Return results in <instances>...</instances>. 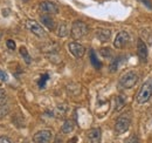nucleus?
<instances>
[{"mask_svg": "<svg viewBox=\"0 0 152 143\" xmlns=\"http://www.w3.org/2000/svg\"><path fill=\"white\" fill-rule=\"evenodd\" d=\"M138 80H139V76H138V73L136 71H128L125 72V73H123L122 75H121V77H119V86L122 87V88H124V89H130V88H132L134 87V85L138 82Z\"/></svg>", "mask_w": 152, "mask_h": 143, "instance_id": "1", "label": "nucleus"}, {"mask_svg": "<svg viewBox=\"0 0 152 143\" xmlns=\"http://www.w3.org/2000/svg\"><path fill=\"white\" fill-rule=\"evenodd\" d=\"M151 96H152V79H149L140 87V89H139L138 94H137L136 100H137V102L139 105H143V103H146L150 100Z\"/></svg>", "mask_w": 152, "mask_h": 143, "instance_id": "2", "label": "nucleus"}, {"mask_svg": "<svg viewBox=\"0 0 152 143\" xmlns=\"http://www.w3.org/2000/svg\"><path fill=\"white\" fill-rule=\"evenodd\" d=\"M88 32H89V27L86 22H83L81 20L73 22L72 28H70V35L74 40H78V39L83 38L84 35L88 34Z\"/></svg>", "mask_w": 152, "mask_h": 143, "instance_id": "3", "label": "nucleus"}, {"mask_svg": "<svg viewBox=\"0 0 152 143\" xmlns=\"http://www.w3.org/2000/svg\"><path fill=\"white\" fill-rule=\"evenodd\" d=\"M131 125V116L130 114H123L121 115L117 120H116V123H115V131L116 134H123L125 133Z\"/></svg>", "mask_w": 152, "mask_h": 143, "instance_id": "4", "label": "nucleus"}, {"mask_svg": "<svg viewBox=\"0 0 152 143\" xmlns=\"http://www.w3.org/2000/svg\"><path fill=\"white\" fill-rule=\"evenodd\" d=\"M26 27L34 34V35H37L38 38H46L47 36V33H46V31L42 28V26L37 22V21H34V20H27L26 21Z\"/></svg>", "mask_w": 152, "mask_h": 143, "instance_id": "5", "label": "nucleus"}, {"mask_svg": "<svg viewBox=\"0 0 152 143\" xmlns=\"http://www.w3.org/2000/svg\"><path fill=\"white\" fill-rule=\"evenodd\" d=\"M129 42H130V35H129V33L125 32V31H121V32L117 33V35L115 38L114 46L116 48H119L121 49V48H124Z\"/></svg>", "mask_w": 152, "mask_h": 143, "instance_id": "6", "label": "nucleus"}, {"mask_svg": "<svg viewBox=\"0 0 152 143\" xmlns=\"http://www.w3.org/2000/svg\"><path fill=\"white\" fill-rule=\"evenodd\" d=\"M53 134L50 130H40L33 136V141L35 143H50Z\"/></svg>", "mask_w": 152, "mask_h": 143, "instance_id": "7", "label": "nucleus"}, {"mask_svg": "<svg viewBox=\"0 0 152 143\" xmlns=\"http://www.w3.org/2000/svg\"><path fill=\"white\" fill-rule=\"evenodd\" d=\"M39 10L45 13V14H56L58 13V7H57L56 4L52 2V1H42L40 5H39Z\"/></svg>", "mask_w": 152, "mask_h": 143, "instance_id": "8", "label": "nucleus"}, {"mask_svg": "<svg viewBox=\"0 0 152 143\" xmlns=\"http://www.w3.org/2000/svg\"><path fill=\"white\" fill-rule=\"evenodd\" d=\"M68 49H69V52L73 54L75 57H77V59L82 57V56L84 55V53H86V48H84L81 43L75 42V41L68 43Z\"/></svg>", "mask_w": 152, "mask_h": 143, "instance_id": "9", "label": "nucleus"}, {"mask_svg": "<svg viewBox=\"0 0 152 143\" xmlns=\"http://www.w3.org/2000/svg\"><path fill=\"white\" fill-rule=\"evenodd\" d=\"M102 133L99 128H93L87 134V143H101Z\"/></svg>", "mask_w": 152, "mask_h": 143, "instance_id": "10", "label": "nucleus"}, {"mask_svg": "<svg viewBox=\"0 0 152 143\" xmlns=\"http://www.w3.org/2000/svg\"><path fill=\"white\" fill-rule=\"evenodd\" d=\"M137 53H138L139 60L142 62L148 61V46L142 39H139L138 42H137Z\"/></svg>", "mask_w": 152, "mask_h": 143, "instance_id": "11", "label": "nucleus"}, {"mask_svg": "<svg viewBox=\"0 0 152 143\" xmlns=\"http://www.w3.org/2000/svg\"><path fill=\"white\" fill-rule=\"evenodd\" d=\"M111 36V31L108 28H98L96 31V38L101 42H108Z\"/></svg>", "mask_w": 152, "mask_h": 143, "instance_id": "12", "label": "nucleus"}, {"mask_svg": "<svg viewBox=\"0 0 152 143\" xmlns=\"http://www.w3.org/2000/svg\"><path fill=\"white\" fill-rule=\"evenodd\" d=\"M40 20H41V22L43 24V26H45L46 28H48L49 31H54V29H55V21H54V19L52 18L49 14H43V15H41V17H40Z\"/></svg>", "mask_w": 152, "mask_h": 143, "instance_id": "13", "label": "nucleus"}, {"mask_svg": "<svg viewBox=\"0 0 152 143\" xmlns=\"http://www.w3.org/2000/svg\"><path fill=\"white\" fill-rule=\"evenodd\" d=\"M69 34V25L67 22H61L57 28V35L60 38H66Z\"/></svg>", "mask_w": 152, "mask_h": 143, "instance_id": "14", "label": "nucleus"}, {"mask_svg": "<svg viewBox=\"0 0 152 143\" xmlns=\"http://www.w3.org/2000/svg\"><path fill=\"white\" fill-rule=\"evenodd\" d=\"M74 130V123H73V121H70V120H67L63 125H62V128H61V131L63 133V134H69V133H72Z\"/></svg>", "mask_w": 152, "mask_h": 143, "instance_id": "15", "label": "nucleus"}, {"mask_svg": "<svg viewBox=\"0 0 152 143\" xmlns=\"http://www.w3.org/2000/svg\"><path fill=\"white\" fill-rule=\"evenodd\" d=\"M20 54L22 55V57H23V60H25V62H26L27 65H29V63L32 62V59H31V56H29V54H28V51H27V48H26L25 46H21V47H20Z\"/></svg>", "mask_w": 152, "mask_h": 143, "instance_id": "16", "label": "nucleus"}, {"mask_svg": "<svg viewBox=\"0 0 152 143\" xmlns=\"http://www.w3.org/2000/svg\"><path fill=\"white\" fill-rule=\"evenodd\" d=\"M90 61H91V63H93V66L95 67V68H101V62H99V60L97 59V56H96V54L94 51H90Z\"/></svg>", "mask_w": 152, "mask_h": 143, "instance_id": "17", "label": "nucleus"}, {"mask_svg": "<svg viewBox=\"0 0 152 143\" xmlns=\"http://www.w3.org/2000/svg\"><path fill=\"white\" fill-rule=\"evenodd\" d=\"M48 80H49V75H48V74H42L41 77H40V80L38 81L39 87H40V88H43V87L46 86V83H47Z\"/></svg>", "mask_w": 152, "mask_h": 143, "instance_id": "18", "label": "nucleus"}, {"mask_svg": "<svg viewBox=\"0 0 152 143\" xmlns=\"http://www.w3.org/2000/svg\"><path fill=\"white\" fill-rule=\"evenodd\" d=\"M115 101H116V108H115V110H116V111H117V110L119 111L122 108L124 107V105H125V103H124V100H123V97L117 96V97L115 99Z\"/></svg>", "mask_w": 152, "mask_h": 143, "instance_id": "19", "label": "nucleus"}, {"mask_svg": "<svg viewBox=\"0 0 152 143\" xmlns=\"http://www.w3.org/2000/svg\"><path fill=\"white\" fill-rule=\"evenodd\" d=\"M7 103V95L4 89H0V106H4Z\"/></svg>", "mask_w": 152, "mask_h": 143, "instance_id": "20", "label": "nucleus"}, {"mask_svg": "<svg viewBox=\"0 0 152 143\" xmlns=\"http://www.w3.org/2000/svg\"><path fill=\"white\" fill-rule=\"evenodd\" d=\"M10 111V108L7 105H4V106H0V119L5 117Z\"/></svg>", "mask_w": 152, "mask_h": 143, "instance_id": "21", "label": "nucleus"}, {"mask_svg": "<svg viewBox=\"0 0 152 143\" xmlns=\"http://www.w3.org/2000/svg\"><path fill=\"white\" fill-rule=\"evenodd\" d=\"M6 46H7L8 49H11V51H14V49H15V42H14L13 40H7V41H6Z\"/></svg>", "mask_w": 152, "mask_h": 143, "instance_id": "22", "label": "nucleus"}, {"mask_svg": "<svg viewBox=\"0 0 152 143\" xmlns=\"http://www.w3.org/2000/svg\"><path fill=\"white\" fill-rule=\"evenodd\" d=\"M0 143H13L7 136H0Z\"/></svg>", "mask_w": 152, "mask_h": 143, "instance_id": "23", "label": "nucleus"}, {"mask_svg": "<svg viewBox=\"0 0 152 143\" xmlns=\"http://www.w3.org/2000/svg\"><path fill=\"white\" fill-rule=\"evenodd\" d=\"M0 80L1 81H6L7 80V74L5 72H2L1 69H0Z\"/></svg>", "mask_w": 152, "mask_h": 143, "instance_id": "24", "label": "nucleus"}, {"mask_svg": "<svg viewBox=\"0 0 152 143\" xmlns=\"http://www.w3.org/2000/svg\"><path fill=\"white\" fill-rule=\"evenodd\" d=\"M110 53H111V52H110L109 49H102V51H101V54H102L104 57H108V56L110 55Z\"/></svg>", "mask_w": 152, "mask_h": 143, "instance_id": "25", "label": "nucleus"}, {"mask_svg": "<svg viewBox=\"0 0 152 143\" xmlns=\"http://www.w3.org/2000/svg\"><path fill=\"white\" fill-rule=\"evenodd\" d=\"M128 143H138V140H137L134 136H132V137H131V139L128 141Z\"/></svg>", "mask_w": 152, "mask_h": 143, "instance_id": "26", "label": "nucleus"}, {"mask_svg": "<svg viewBox=\"0 0 152 143\" xmlns=\"http://www.w3.org/2000/svg\"><path fill=\"white\" fill-rule=\"evenodd\" d=\"M140 1H142V2H144V4H145L148 7H150V8L152 10V5L150 4V2H149V0H140Z\"/></svg>", "mask_w": 152, "mask_h": 143, "instance_id": "27", "label": "nucleus"}, {"mask_svg": "<svg viewBox=\"0 0 152 143\" xmlns=\"http://www.w3.org/2000/svg\"><path fill=\"white\" fill-rule=\"evenodd\" d=\"M54 143H62V140H61V137H60L58 135L55 137V141H54Z\"/></svg>", "mask_w": 152, "mask_h": 143, "instance_id": "28", "label": "nucleus"}, {"mask_svg": "<svg viewBox=\"0 0 152 143\" xmlns=\"http://www.w3.org/2000/svg\"><path fill=\"white\" fill-rule=\"evenodd\" d=\"M76 142H77V137H73V139H70L68 141V143H76Z\"/></svg>", "mask_w": 152, "mask_h": 143, "instance_id": "29", "label": "nucleus"}, {"mask_svg": "<svg viewBox=\"0 0 152 143\" xmlns=\"http://www.w3.org/2000/svg\"><path fill=\"white\" fill-rule=\"evenodd\" d=\"M22 1H28V0H22Z\"/></svg>", "mask_w": 152, "mask_h": 143, "instance_id": "30", "label": "nucleus"}, {"mask_svg": "<svg viewBox=\"0 0 152 143\" xmlns=\"http://www.w3.org/2000/svg\"><path fill=\"white\" fill-rule=\"evenodd\" d=\"M0 38H1V33H0Z\"/></svg>", "mask_w": 152, "mask_h": 143, "instance_id": "31", "label": "nucleus"}]
</instances>
